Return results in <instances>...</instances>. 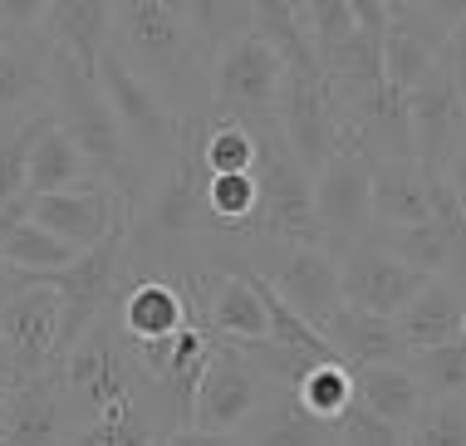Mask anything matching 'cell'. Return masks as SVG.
<instances>
[{
    "instance_id": "39",
    "label": "cell",
    "mask_w": 466,
    "mask_h": 446,
    "mask_svg": "<svg viewBox=\"0 0 466 446\" xmlns=\"http://www.w3.org/2000/svg\"><path fill=\"white\" fill-rule=\"evenodd\" d=\"M20 221H30V197H20V201H10V207H0V246H5V236L15 231Z\"/></svg>"
},
{
    "instance_id": "27",
    "label": "cell",
    "mask_w": 466,
    "mask_h": 446,
    "mask_svg": "<svg viewBox=\"0 0 466 446\" xmlns=\"http://www.w3.org/2000/svg\"><path fill=\"white\" fill-rule=\"evenodd\" d=\"M187 20H192L201 49L217 59L236 40H246V35L256 30V0H192V5H187Z\"/></svg>"
},
{
    "instance_id": "25",
    "label": "cell",
    "mask_w": 466,
    "mask_h": 446,
    "mask_svg": "<svg viewBox=\"0 0 466 446\" xmlns=\"http://www.w3.org/2000/svg\"><path fill=\"white\" fill-rule=\"evenodd\" d=\"M89 182H98V177L84 162V152L59 133V123H49L45 137L30 152V197H55V191H74Z\"/></svg>"
},
{
    "instance_id": "19",
    "label": "cell",
    "mask_w": 466,
    "mask_h": 446,
    "mask_svg": "<svg viewBox=\"0 0 466 446\" xmlns=\"http://www.w3.org/2000/svg\"><path fill=\"white\" fill-rule=\"evenodd\" d=\"M324 339H329V349L339 353V363L349 373L378 368V363H408V349H402V334L393 319H378L369 309H354V304H344L324 324Z\"/></svg>"
},
{
    "instance_id": "11",
    "label": "cell",
    "mask_w": 466,
    "mask_h": 446,
    "mask_svg": "<svg viewBox=\"0 0 466 446\" xmlns=\"http://www.w3.org/2000/svg\"><path fill=\"white\" fill-rule=\"evenodd\" d=\"M128 201L118 197L113 187L104 182H89V187H74V191H55V197H30V221L45 226L49 236H59L65 246L74 250H94L128 226Z\"/></svg>"
},
{
    "instance_id": "32",
    "label": "cell",
    "mask_w": 466,
    "mask_h": 446,
    "mask_svg": "<svg viewBox=\"0 0 466 446\" xmlns=\"http://www.w3.org/2000/svg\"><path fill=\"white\" fill-rule=\"evenodd\" d=\"M295 10H299V25H305L309 49H314V59H319V64L359 35L354 0H295Z\"/></svg>"
},
{
    "instance_id": "7",
    "label": "cell",
    "mask_w": 466,
    "mask_h": 446,
    "mask_svg": "<svg viewBox=\"0 0 466 446\" xmlns=\"http://www.w3.org/2000/svg\"><path fill=\"white\" fill-rule=\"evenodd\" d=\"M280 88H285V59L260 35H246L226 55L211 59V104L226 118H241V123L275 118Z\"/></svg>"
},
{
    "instance_id": "13",
    "label": "cell",
    "mask_w": 466,
    "mask_h": 446,
    "mask_svg": "<svg viewBox=\"0 0 466 446\" xmlns=\"http://www.w3.org/2000/svg\"><path fill=\"white\" fill-rule=\"evenodd\" d=\"M275 285L289 309L305 324L324 334V324L344 309V289H339V260L329 250H285L280 260H270V270H256Z\"/></svg>"
},
{
    "instance_id": "3",
    "label": "cell",
    "mask_w": 466,
    "mask_h": 446,
    "mask_svg": "<svg viewBox=\"0 0 466 446\" xmlns=\"http://www.w3.org/2000/svg\"><path fill=\"white\" fill-rule=\"evenodd\" d=\"M256 187H260V240L289 250H329L314 216V187L309 172L285 147L275 118L256 123Z\"/></svg>"
},
{
    "instance_id": "35",
    "label": "cell",
    "mask_w": 466,
    "mask_h": 446,
    "mask_svg": "<svg viewBox=\"0 0 466 446\" xmlns=\"http://www.w3.org/2000/svg\"><path fill=\"white\" fill-rule=\"evenodd\" d=\"M354 20H359V35L383 45L388 30H393V5L388 0H354Z\"/></svg>"
},
{
    "instance_id": "30",
    "label": "cell",
    "mask_w": 466,
    "mask_h": 446,
    "mask_svg": "<svg viewBox=\"0 0 466 446\" xmlns=\"http://www.w3.org/2000/svg\"><path fill=\"white\" fill-rule=\"evenodd\" d=\"M408 368L418 378L422 398L427 402H451V398H466V343H442V349H422V353H408Z\"/></svg>"
},
{
    "instance_id": "5",
    "label": "cell",
    "mask_w": 466,
    "mask_h": 446,
    "mask_svg": "<svg viewBox=\"0 0 466 446\" xmlns=\"http://www.w3.org/2000/svg\"><path fill=\"white\" fill-rule=\"evenodd\" d=\"M128 231H133V221L118 226L104 246L84 250L65 270L30 279V285H45L59 295V363L94 334L98 319L108 314V304L118 299V279H123V265H128Z\"/></svg>"
},
{
    "instance_id": "34",
    "label": "cell",
    "mask_w": 466,
    "mask_h": 446,
    "mask_svg": "<svg viewBox=\"0 0 466 446\" xmlns=\"http://www.w3.org/2000/svg\"><path fill=\"white\" fill-rule=\"evenodd\" d=\"M334 446H408V431H398L393 422L373 417L369 407L354 398V407L334 422Z\"/></svg>"
},
{
    "instance_id": "28",
    "label": "cell",
    "mask_w": 466,
    "mask_h": 446,
    "mask_svg": "<svg viewBox=\"0 0 466 446\" xmlns=\"http://www.w3.org/2000/svg\"><path fill=\"white\" fill-rule=\"evenodd\" d=\"M79 260V250L65 246L59 236H49L45 226H35V221H20L15 231L5 236V246H0V265H10V270H20V275H55V270H65V265Z\"/></svg>"
},
{
    "instance_id": "12",
    "label": "cell",
    "mask_w": 466,
    "mask_h": 446,
    "mask_svg": "<svg viewBox=\"0 0 466 446\" xmlns=\"http://www.w3.org/2000/svg\"><path fill=\"white\" fill-rule=\"evenodd\" d=\"M339 289H344V304H354V309H369L378 319H398L427 289V275L408 270L388 250H378L373 240H359L339 260Z\"/></svg>"
},
{
    "instance_id": "29",
    "label": "cell",
    "mask_w": 466,
    "mask_h": 446,
    "mask_svg": "<svg viewBox=\"0 0 466 446\" xmlns=\"http://www.w3.org/2000/svg\"><path fill=\"white\" fill-rule=\"evenodd\" d=\"M49 123H55V113L40 108L35 118H20L5 137H0V207L30 197V152L45 137Z\"/></svg>"
},
{
    "instance_id": "24",
    "label": "cell",
    "mask_w": 466,
    "mask_h": 446,
    "mask_svg": "<svg viewBox=\"0 0 466 446\" xmlns=\"http://www.w3.org/2000/svg\"><path fill=\"white\" fill-rule=\"evenodd\" d=\"M241 437L246 446H334V427L314 422L295 392L270 388V398L260 402V412L246 422Z\"/></svg>"
},
{
    "instance_id": "36",
    "label": "cell",
    "mask_w": 466,
    "mask_h": 446,
    "mask_svg": "<svg viewBox=\"0 0 466 446\" xmlns=\"http://www.w3.org/2000/svg\"><path fill=\"white\" fill-rule=\"evenodd\" d=\"M157 446H246V437H221V431H201V427H172Z\"/></svg>"
},
{
    "instance_id": "21",
    "label": "cell",
    "mask_w": 466,
    "mask_h": 446,
    "mask_svg": "<svg viewBox=\"0 0 466 446\" xmlns=\"http://www.w3.org/2000/svg\"><path fill=\"white\" fill-rule=\"evenodd\" d=\"M393 324H398L408 353L442 349V343H457L466 334V299L451 279H427V289L393 319Z\"/></svg>"
},
{
    "instance_id": "31",
    "label": "cell",
    "mask_w": 466,
    "mask_h": 446,
    "mask_svg": "<svg viewBox=\"0 0 466 446\" xmlns=\"http://www.w3.org/2000/svg\"><path fill=\"white\" fill-rule=\"evenodd\" d=\"M295 398H299V407H305L314 422L334 427L339 417L354 407V373H349L344 363H314L309 378L295 388Z\"/></svg>"
},
{
    "instance_id": "1",
    "label": "cell",
    "mask_w": 466,
    "mask_h": 446,
    "mask_svg": "<svg viewBox=\"0 0 466 446\" xmlns=\"http://www.w3.org/2000/svg\"><path fill=\"white\" fill-rule=\"evenodd\" d=\"M49 113H55L59 133L84 152V162L94 167L98 182L118 191L133 211L137 191H143V177H137L143 167L133 162V147L123 137L118 118H113L98 79L89 69H79L69 55H59V49H49Z\"/></svg>"
},
{
    "instance_id": "17",
    "label": "cell",
    "mask_w": 466,
    "mask_h": 446,
    "mask_svg": "<svg viewBox=\"0 0 466 446\" xmlns=\"http://www.w3.org/2000/svg\"><path fill=\"white\" fill-rule=\"evenodd\" d=\"M40 35L49 40V49L69 55L79 69H98V55L113 40V5L108 0H49Z\"/></svg>"
},
{
    "instance_id": "26",
    "label": "cell",
    "mask_w": 466,
    "mask_h": 446,
    "mask_svg": "<svg viewBox=\"0 0 466 446\" xmlns=\"http://www.w3.org/2000/svg\"><path fill=\"white\" fill-rule=\"evenodd\" d=\"M378 250H388L393 260H402L408 270H418L427 279H442L451 270V260L461 255V246L451 240L442 226H402V231H369Z\"/></svg>"
},
{
    "instance_id": "9",
    "label": "cell",
    "mask_w": 466,
    "mask_h": 446,
    "mask_svg": "<svg viewBox=\"0 0 466 446\" xmlns=\"http://www.w3.org/2000/svg\"><path fill=\"white\" fill-rule=\"evenodd\" d=\"M408 133H412V157L427 172H447L451 152L466 137V79H457L442 59L408 94Z\"/></svg>"
},
{
    "instance_id": "16",
    "label": "cell",
    "mask_w": 466,
    "mask_h": 446,
    "mask_svg": "<svg viewBox=\"0 0 466 446\" xmlns=\"http://www.w3.org/2000/svg\"><path fill=\"white\" fill-rule=\"evenodd\" d=\"M369 177H373V231H402V226L432 221L427 167L418 157H369Z\"/></svg>"
},
{
    "instance_id": "42",
    "label": "cell",
    "mask_w": 466,
    "mask_h": 446,
    "mask_svg": "<svg viewBox=\"0 0 466 446\" xmlns=\"http://www.w3.org/2000/svg\"><path fill=\"white\" fill-rule=\"evenodd\" d=\"M461 343H466V334H461Z\"/></svg>"
},
{
    "instance_id": "10",
    "label": "cell",
    "mask_w": 466,
    "mask_h": 446,
    "mask_svg": "<svg viewBox=\"0 0 466 446\" xmlns=\"http://www.w3.org/2000/svg\"><path fill=\"white\" fill-rule=\"evenodd\" d=\"M314 216L324 240H369L373 231V177L369 157L349 143L314 172Z\"/></svg>"
},
{
    "instance_id": "37",
    "label": "cell",
    "mask_w": 466,
    "mask_h": 446,
    "mask_svg": "<svg viewBox=\"0 0 466 446\" xmlns=\"http://www.w3.org/2000/svg\"><path fill=\"white\" fill-rule=\"evenodd\" d=\"M442 64L451 74H457V79H466V15L457 20V30L447 35V49H442Z\"/></svg>"
},
{
    "instance_id": "41",
    "label": "cell",
    "mask_w": 466,
    "mask_h": 446,
    "mask_svg": "<svg viewBox=\"0 0 466 446\" xmlns=\"http://www.w3.org/2000/svg\"><path fill=\"white\" fill-rule=\"evenodd\" d=\"M25 285H30V275H20V270H10V265H0V309H5V299H15Z\"/></svg>"
},
{
    "instance_id": "23",
    "label": "cell",
    "mask_w": 466,
    "mask_h": 446,
    "mask_svg": "<svg viewBox=\"0 0 466 446\" xmlns=\"http://www.w3.org/2000/svg\"><path fill=\"white\" fill-rule=\"evenodd\" d=\"M354 398L369 407L373 417H383V422H393L398 431H412L422 417V388L418 378H412L408 363H378V368H359L354 373Z\"/></svg>"
},
{
    "instance_id": "33",
    "label": "cell",
    "mask_w": 466,
    "mask_h": 446,
    "mask_svg": "<svg viewBox=\"0 0 466 446\" xmlns=\"http://www.w3.org/2000/svg\"><path fill=\"white\" fill-rule=\"evenodd\" d=\"M408 446H466V398L427 402L418 427L408 431Z\"/></svg>"
},
{
    "instance_id": "2",
    "label": "cell",
    "mask_w": 466,
    "mask_h": 446,
    "mask_svg": "<svg viewBox=\"0 0 466 446\" xmlns=\"http://www.w3.org/2000/svg\"><path fill=\"white\" fill-rule=\"evenodd\" d=\"M113 45L162 98L192 94L201 74L211 79V55L201 49L187 5H177V0H118L113 5Z\"/></svg>"
},
{
    "instance_id": "4",
    "label": "cell",
    "mask_w": 466,
    "mask_h": 446,
    "mask_svg": "<svg viewBox=\"0 0 466 446\" xmlns=\"http://www.w3.org/2000/svg\"><path fill=\"white\" fill-rule=\"evenodd\" d=\"M94 79H98V88H104L123 137H128L137 167H143V162H162V167L172 172V162H177V152H182V118L172 113L167 98L133 69L128 55H123L113 40H108L104 55H98Z\"/></svg>"
},
{
    "instance_id": "18",
    "label": "cell",
    "mask_w": 466,
    "mask_h": 446,
    "mask_svg": "<svg viewBox=\"0 0 466 446\" xmlns=\"http://www.w3.org/2000/svg\"><path fill=\"white\" fill-rule=\"evenodd\" d=\"M192 324V299L172 279H137L118 299V329L133 343H162Z\"/></svg>"
},
{
    "instance_id": "40",
    "label": "cell",
    "mask_w": 466,
    "mask_h": 446,
    "mask_svg": "<svg viewBox=\"0 0 466 446\" xmlns=\"http://www.w3.org/2000/svg\"><path fill=\"white\" fill-rule=\"evenodd\" d=\"M447 182H451V191H457V201L466 207V137H461V147L451 152V162H447Z\"/></svg>"
},
{
    "instance_id": "6",
    "label": "cell",
    "mask_w": 466,
    "mask_h": 446,
    "mask_svg": "<svg viewBox=\"0 0 466 446\" xmlns=\"http://www.w3.org/2000/svg\"><path fill=\"white\" fill-rule=\"evenodd\" d=\"M275 127H280L285 147L305 172H319L334 152L349 147L344 118H339L329 84H324L319 64H285V88L275 104Z\"/></svg>"
},
{
    "instance_id": "38",
    "label": "cell",
    "mask_w": 466,
    "mask_h": 446,
    "mask_svg": "<svg viewBox=\"0 0 466 446\" xmlns=\"http://www.w3.org/2000/svg\"><path fill=\"white\" fill-rule=\"evenodd\" d=\"M25 368H20V359H15V349L5 343V334H0V388L5 392H15V388H25Z\"/></svg>"
},
{
    "instance_id": "15",
    "label": "cell",
    "mask_w": 466,
    "mask_h": 446,
    "mask_svg": "<svg viewBox=\"0 0 466 446\" xmlns=\"http://www.w3.org/2000/svg\"><path fill=\"white\" fill-rule=\"evenodd\" d=\"M0 334L15 349L25 378H45L49 368H59V295L45 285H25L0 309Z\"/></svg>"
},
{
    "instance_id": "22",
    "label": "cell",
    "mask_w": 466,
    "mask_h": 446,
    "mask_svg": "<svg viewBox=\"0 0 466 446\" xmlns=\"http://www.w3.org/2000/svg\"><path fill=\"white\" fill-rule=\"evenodd\" d=\"M207 329L217 334L221 343H260L270 339V319H266V304H260L256 285L241 275V270H226L211 279V295H207Z\"/></svg>"
},
{
    "instance_id": "14",
    "label": "cell",
    "mask_w": 466,
    "mask_h": 446,
    "mask_svg": "<svg viewBox=\"0 0 466 446\" xmlns=\"http://www.w3.org/2000/svg\"><path fill=\"white\" fill-rule=\"evenodd\" d=\"M65 441H69V392L59 373L25 382L0 402V446H65Z\"/></svg>"
},
{
    "instance_id": "20",
    "label": "cell",
    "mask_w": 466,
    "mask_h": 446,
    "mask_svg": "<svg viewBox=\"0 0 466 446\" xmlns=\"http://www.w3.org/2000/svg\"><path fill=\"white\" fill-rule=\"evenodd\" d=\"M35 98L49 104V40L40 30H20L0 45V123L15 113L35 118Z\"/></svg>"
},
{
    "instance_id": "8",
    "label": "cell",
    "mask_w": 466,
    "mask_h": 446,
    "mask_svg": "<svg viewBox=\"0 0 466 446\" xmlns=\"http://www.w3.org/2000/svg\"><path fill=\"white\" fill-rule=\"evenodd\" d=\"M270 382L250 368V359L236 343H217L207 373L197 382V398H192V427L201 431H221V437H241L246 422L260 412Z\"/></svg>"
}]
</instances>
